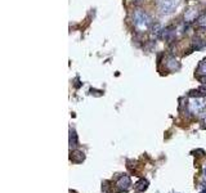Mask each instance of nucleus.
<instances>
[{
  "label": "nucleus",
  "mask_w": 206,
  "mask_h": 193,
  "mask_svg": "<svg viewBox=\"0 0 206 193\" xmlns=\"http://www.w3.org/2000/svg\"><path fill=\"white\" fill-rule=\"evenodd\" d=\"M133 21H134V26L138 28V30H146V28L148 27L150 23H151L150 16L144 10H141V9L135 10Z\"/></svg>",
  "instance_id": "nucleus-1"
},
{
  "label": "nucleus",
  "mask_w": 206,
  "mask_h": 193,
  "mask_svg": "<svg viewBox=\"0 0 206 193\" xmlns=\"http://www.w3.org/2000/svg\"><path fill=\"white\" fill-rule=\"evenodd\" d=\"M202 193H206V191H205V192H202Z\"/></svg>",
  "instance_id": "nucleus-11"
},
{
  "label": "nucleus",
  "mask_w": 206,
  "mask_h": 193,
  "mask_svg": "<svg viewBox=\"0 0 206 193\" xmlns=\"http://www.w3.org/2000/svg\"><path fill=\"white\" fill-rule=\"evenodd\" d=\"M85 160V155L81 152V151H73L71 153V161L73 162H83Z\"/></svg>",
  "instance_id": "nucleus-5"
},
{
  "label": "nucleus",
  "mask_w": 206,
  "mask_h": 193,
  "mask_svg": "<svg viewBox=\"0 0 206 193\" xmlns=\"http://www.w3.org/2000/svg\"><path fill=\"white\" fill-rule=\"evenodd\" d=\"M117 185H119L122 191H128L129 187H130V179L128 176H122L121 179L119 180V183H117Z\"/></svg>",
  "instance_id": "nucleus-6"
},
{
  "label": "nucleus",
  "mask_w": 206,
  "mask_h": 193,
  "mask_svg": "<svg viewBox=\"0 0 206 193\" xmlns=\"http://www.w3.org/2000/svg\"><path fill=\"white\" fill-rule=\"evenodd\" d=\"M178 4V0H160V12L163 14H171Z\"/></svg>",
  "instance_id": "nucleus-2"
},
{
  "label": "nucleus",
  "mask_w": 206,
  "mask_h": 193,
  "mask_svg": "<svg viewBox=\"0 0 206 193\" xmlns=\"http://www.w3.org/2000/svg\"><path fill=\"white\" fill-rule=\"evenodd\" d=\"M163 34H164V30L161 28L160 23H153V25H152V27H151V35H152V38L159 39Z\"/></svg>",
  "instance_id": "nucleus-4"
},
{
  "label": "nucleus",
  "mask_w": 206,
  "mask_h": 193,
  "mask_svg": "<svg viewBox=\"0 0 206 193\" xmlns=\"http://www.w3.org/2000/svg\"><path fill=\"white\" fill-rule=\"evenodd\" d=\"M76 143H77L76 133H75V131H71V135H70V144H71V147H75Z\"/></svg>",
  "instance_id": "nucleus-9"
},
{
  "label": "nucleus",
  "mask_w": 206,
  "mask_h": 193,
  "mask_svg": "<svg viewBox=\"0 0 206 193\" xmlns=\"http://www.w3.org/2000/svg\"><path fill=\"white\" fill-rule=\"evenodd\" d=\"M197 72L200 74V75L206 76V59H205V61H202L200 64H198V67H197Z\"/></svg>",
  "instance_id": "nucleus-7"
},
{
  "label": "nucleus",
  "mask_w": 206,
  "mask_h": 193,
  "mask_svg": "<svg viewBox=\"0 0 206 193\" xmlns=\"http://www.w3.org/2000/svg\"><path fill=\"white\" fill-rule=\"evenodd\" d=\"M147 185H148V182L147 180H141V182H138L137 183V185H135V188L138 189V191H141V192H143V191H146L147 189Z\"/></svg>",
  "instance_id": "nucleus-8"
},
{
  "label": "nucleus",
  "mask_w": 206,
  "mask_h": 193,
  "mask_svg": "<svg viewBox=\"0 0 206 193\" xmlns=\"http://www.w3.org/2000/svg\"><path fill=\"white\" fill-rule=\"evenodd\" d=\"M204 123H205V125H206V117H205V120H204Z\"/></svg>",
  "instance_id": "nucleus-10"
},
{
  "label": "nucleus",
  "mask_w": 206,
  "mask_h": 193,
  "mask_svg": "<svg viewBox=\"0 0 206 193\" xmlns=\"http://www.w3.org/2000/svg\"><path fill=\"white\" fill-rule=\"evenodd\" d=\"M189 108L192 112H196V113H201L206 110V101L204 98H195L191 101L189 103Z\"/></svg>",
  "instance_id": "nucleus-3"
}]
</instances>
